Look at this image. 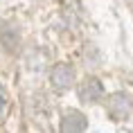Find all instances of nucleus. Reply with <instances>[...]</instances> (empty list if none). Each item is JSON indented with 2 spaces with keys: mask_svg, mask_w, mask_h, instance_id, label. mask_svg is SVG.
<instances>
[{
  "mask_svg": "<svg viewBox=\"0 0 133 133\" xmlns=\"http://www.w3.org/2000/svg\"><path fill=\"white\" fill-rule=\"evenodd\" d=\"M108 113H111L115 119H124L129 113H131V99L126 97L124 92H117L111 97V104H108Z\"/></svg>",
  "mask_w": 133,
  "mask_h": 133,
  "instance_id": "f257e3e1",
  "label": "nucleus"
},
{
  "mask_svg": "<svg viewBox=\"0 0 133 133\" xmlns=\"http://www.w3.org/2000/svg\"><path fill=\"white\" fill-rule=\"evenodd\" d=\"M72 68L70 65H65V63H59L54 70H52V86L59 88V90H65V88H70L72 86Z\"/></svg>",
  "mask_w": 133,
  "mask_h": 133,
  "instance_id": "f03ea898",
  "label": "nucleus"
},
{
  "mask_svg": "<svg viewBox=\"0 0 133 133\" xmlns=\"http://www.w3.org/2000/svg\"><path fill=\"white\" fill-rule=\"evenodd\" d=\"M104 95V88H102V84H99L97 79H86L84 84L79 86V97L84 99V102H97L99 97Z\"/></svg>",
  "mask_w": 133,
  "mask_h": 133,
  "instance_id": "7ed1b4c3",
  "label": "nucleus"
},
{
  "mask_svg": "<svg viewBox=\"0 0 133 133\" xmlns=\"http://www.w3.org/2000/svg\"><path fill=\"white\" fill-rule=\"evenodd\" d=\"M86 129V117L81 113L72 111L63 117V133H81Z\"/></svg>",
  "mask_w": 133,
  "mask_h": 133,
  "instance_id": "20e7f679",
  "label": "nucleus"
},
{
  "mask_svg": "<svg viewBox=\"0 0 133 133\" xmlns=\"http://www.w3.org/2000/svg\"><path fill=\"white\" fill-rule=\"evenodd\" d=\"M7 106H9V102H7V95H5V90L0 88V119L5 117V113H7Z\"/></svg>",
  "mask_w": 133,
  "mask_h": 133,
  "instance_id": "39448f33",
  "label": "nucleus"
}]
</instances>
